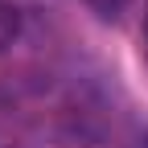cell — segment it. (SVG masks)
<instances>
[{
    "instance_id": "6da1fadb",
    "label": "cell",
    "mask_w": 148,
    "mask_h": 148,
    "mask_svg": "<svg viewBox=\"0 0 148 148\" xmlns=\"http://www.w3.org/2000/svg\"><path fill=\"white\" fill-rule=\"evenodd\" d=\"M16 37H21V8L8 4V0H0V53L12 49Z\"/></svg>"
},
{
    "instance_id": "7a4b0ae2",
    "label": "cell",
    "mask_w": 148,
    "mask_h": 148,
    "mask_svg": "<svg viewBox=\"0 0 148 148\" xmlns=\"http://www.w3.org/2000/svg\"><path fill=\"white\" fill-rule=\"evenodd\" d=\"M127 4H132V0H86V8L95 12V16H103V21H115Z\"/></svg>"
}]
</instances>
